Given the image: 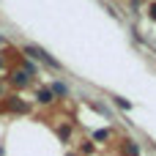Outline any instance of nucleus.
Masks as SVG:
<instances>
[{
	"instance_id": "nucleus-3",
	"label": "nucleus",
	"mask_w": 156,
	"mask_h": 156,
	"mask_svg": "<svg viewBox=\"0 0 156 156\" xmlns=\"http://www.w3.org/2000/svg\"><path fill=\"white\" fill-rule=\"evenodd\" d=\"M16 82H19V85H25V82H27V74H25V71H19V74H16Z\"/></svg>"
},
{
	"instance_id": "nucleus-2",
	"label": "nucleus",
	"mask_w": 156,
	"mask_h": 156,
	"mask_svg": "<svg viewBox=\"0 0 156 156\" xmlns=\"http://www.w3.org/2000/svg\"><path fill=\"white\" fill-rule=\"evenodd\" d=\"M38 99H41V101H52V93H49V90H41Z\"/></svg>"
},
{
	"instance_id": "nucleus-1",
	"label": "nucleus",
	"mask_w": 156,
	"mask_h": 156,
	"mask_svg": "<svg viewBox=\"0 0 156 156\" xmlns=\"http://www.w3.org/2000/svg\"><path fill=\"white\" fill-rule=\"evenodd\" d=\"M25 52H27V55H36V58H41L44 63H49V66H55V69L60 66V63H58L52 55H47V52H44V49H38V47H30V44H27V47H25Z\"/></svg>"
}]
</instances>
